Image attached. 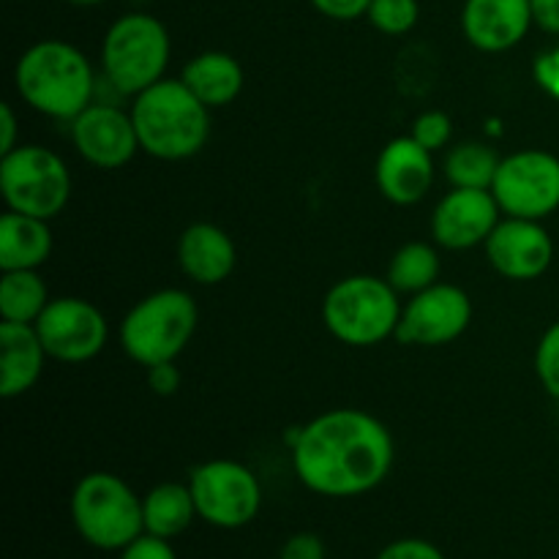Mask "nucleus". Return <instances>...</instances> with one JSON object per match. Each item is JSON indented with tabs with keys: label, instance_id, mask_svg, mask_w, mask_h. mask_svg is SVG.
<instances>
[{
	"label": "nucleus",
	"instance_id": "obj_1",
	"mask_svg": "<svg viewBox=\"0 0 559 559\" xmlns=\"http://www.w3.org/2000/svg\"><path fill=\"white\" fill-rule=\"evenodd\" d=\"M300 484L320 497L347 500L374 491L391 475L396 445L382 420L364 409H328L289 440Z\"/></svg>",
	"mask_w": 559,
	"mask_h": 559
},
{
	"label": "nucleus",
	"instance_id": "obj_2",
	"mask_svg": "<svg viewBox=\"0 0 559 559\" xmlns=\"http://www.w3.org/2000/svg\"><path fill=\"white\" fill-rule=\"evenodd\" d=\"M14 87L22 102L38 115L74 120L96 96V71L91 60L69 41L44 38L20 55Z\"/></svg>",
	"mask_w": 559,
	"mask_h": 559
},
{
	"label": "nucleus",
	"instance_id": "obj_3",
	"mask_svg": "<svg viewBox=\"0 0 559 559\" xmlns=\"http://www.w3.org/2000/svg\"><path fill=\"white\" fill-rule=\"evenodd\" d=\"M140 147L158 162H186L205 147L211 136V109L183 85V80H158L131 104Z\"/></svg>",
	"mask_w": 559,
	"mask_h": 559
},
{
	"label": "nucleus",
	"instance_id": "obj_4",
	"mask_svg": "<svg viewBox=\"0 0 559 559\" xmlns=\"http://www.w3.org/2000/svg\"><path fill=\"white\" fill-rule=\"evenodd\" d=\"M200 311L197 300L186 289H158L145 295L129 309L120 322V347L134 364L151 366L169 364L183 355L197 333Z\"/></svg>",
	"mask_w": 559,
	"mask_h": 559
},
{
	"label": "nucleus",
	"instance_id": "obj_5",
	"mask_svg": "<svg viewBox=\"0 0 559 559\" xmlns=\"http://www.w3.org/2000/svg\"><path fill=\"white\" fill-rule=\"evenodd\" d=\"M173 55V41L162 20L145 11L118 16L102 41V71L120 96H140L158 80Z\"/></svg>",
	"mask_w": 559,
	"mask_h": 559
},
{
	"label": "nucleus",
	"instance_id": "obj_6",
	"mask_svg": "<svg viewBox=\"0 0 559 559\" xmlns=\"http://www.w3.org/2000/svg\"><path fill=\"white\" fill-rule=\"evenodd\" d=\"M402 320L399 293L388 278L347 276L328 289L322 322L336 342L347 347H374L396 336Z\"/></svg>",
	"mask_w": 559,
	"mask_h": 559
},
{
	"label": "nucleus",
	"instance_id": "obj_7",
	"mask_svg": "<svg viewBox=\"0 0 559 559\" xmlns=\"http://www.w3.org/2000/svg\"><path fill=\"white\" fill-rule=\"evenodd\" d=\"M71 522L93 549L123 551L145 533L142 497L120 475L91 473L71 491Z\"/></svg>",
	"mask_w": 559,
	"mask_h": 559
},
{
	"label": "nucleus",
	"instance_id": "obj_8",
	"mask_svg": "<svg viewBox=\"0 0 559 559\" xmlns=\"http://www.w3.org/2000/svg\"><path fill=\"white\" fill-rule=\"evenodd\" d=\"M0 194L9 211L49 222L69 205L71 173L49 147L16 145L0 156Z\"/></svg>",
	"mask_w": 559,
	"mask_h": 559
},
{
	"label": "nucleus",
	"instance_id": "obj_9",
	"mask_svg": "<svg viewBox=\"0 0 559 559\" xmlns=\"http://www.w3.org/2000/svg\"><path fill=\"white\" fill-rule=\"evenodd\" d=\"M189 489L197 516L218 530H240L257 519L262 508V484L246 464L213 459L191 469Z\"/></svg>",
	"mask_w": 559,
	"mask_h": 559
},
{
	"label": "nucleus",
	"instance_id": "obj_10",
	"mask_svg": "<svg viewBox=\"0 0 559 559\" xmlns=\"http://www.w3.org/2000/svg\"><path fill=\"white\" fill-rule=\"evenodd\" d=\"M491 194L506 216L544 222L559 211V158L538 147L511 153L500 162Z\"/></svg>",
	"mask_w": 559,
	"mask_h": 559
},
{
	"label": "nucleus",
	"instance_id": "obj_11",
	"mask_svg": "<svg viewBox=\"0 0 559 559\" xmlns=\"http://www.w3.org/2000/svg\"><path fill=\"white\" fill-rule=\"evenodd\" d=\"M33 328L49 358L60 364H87L107 347L109 338V325L102 311L74 295L49 300Z\"/></svg>",
	"mask_w": 559,
	"mask_h": 559
},
{
	"label": "nucleus",
	"instance_id": "obj_12",
	"mask_svg": "<svg viewBox=\"0 0 559 559\" xmlns=\"http://www.w3.org/2000/svg\"><path fill=\"white\" fill-rule=\"evenodd\" d=\"M473 322V300L456 284H431L402 306L396 338L413 347H445Z\"/></svg>",
	"mask_w": 559,
	"mask_h": 559
},
{
	"label": "nucleus",
	"instance_id": "obj_13",
	"mask_svg": "<svg viewBox=\"0 0 559 559\" xmlns=\"http://www.w3.org/2000/svg\"><path fill=\"white\" fill-rule=\"evenodd\" d=\"M71 142L82 162L96 169L126 167L142 151L131 112L107 102H93L71 120Z\"/></svg>",
	"mask_w": 559,
	"mask_h": 559
},
{
	"label": "nucleus",
	"instance_id": "obj_14",
	"mask_svg": "<svg viewBox=\"0 0 559 559\" xmlns=\"http://www.w3.org/2000/svg\"><path fill=\"white\" fill-rule=\"evenodd\" d=\"M484 249L491 267L511 282H535L555 262V240L533 218H500Z\"/></svg>",
	"mask_w": 559,
	"mask_h": 559
},
{
	"label": "nucleus",
	"instance_id": "obj_15",
	"mask_svg": "<svg viewBox=\"0 0 559 559\" xmlns=\"http://www.w3.org/2000/svg\"><path fill=\"white\" fill-rule=\"evenodd\" d=\"M500 216L502 211L491 189H453L431 213V238L442 249H475L489 240Z\"/></svg>",
	"mask_w": 559,
	"mask_h": 559
},
{
	"label": "nucleus",
	"instance_id": "obj_16",
	"mask_svg": "<svg viewBox=\"0 0 559 559\" xmlns=\"http://www.w3.org/2000/svg\"><path fill=\"white\" fill-rule=\"evenodd\" d=\"M377 189L393 205H415L435 186V153L413 136H396L377 156Z\"/></svg>",
	"mask_w": 559,
	"mask_h": 559
},
{
	"label": "nucleus",
	"instance_id": "obj_17",
	"mask_svg": "<svg viewBox=\"0 0 559 559\" xmlns=\"http://www.w3.org/2000/svg\"><path fill=\"white\" fill-rule=\"evenodd\" d=\"M533 27L530 0H464V38L480 52H508Z\"/></svg>",
	"mask_w": 559,
	"mask_h": 559
},
{
	"label": "nucleus",
	"instance_id": "obj_18",
	"mask_svg": "<svg viewBox=\"0 0 559 559\" xmlns=\"http://www.w3.org/2000/svg\"><path fill=\"white\" fill-rule=\"evenodd\" d=\"M178 262L180 271L202 287L222 284L224 278L233 276L235 262H238V249L233 238L224 233L218 224L197 222L183 229L178 240Z\"/></svg>",
	"mask_w": 559,
	"mask_h": 559
},
{
	"label": "nucleus",
	"instance_id": "obj_19",
	"mask_svg": "<svg viewBox=\"0 0 559 559\" xmlns=\"http://www.w3.org/2000/svg\"><path fill=\"white\" fill-rule=\"evenodd\" d=\"M47 358L36 328L0 322V396L16 399L36 388Z\"/></svg>",
	"mask_w": 559,
	"mask_h": 559
},
{
	"label": "nucleus",
	"instance_id": "obj_20",
	"mask_svg": "<svg viewBox=\"0 0 559 559\" xmlns=\"http://www.w3.org/2000/svg\"><path fill=\"white\" fill-rule=\"evenodd\" d=\"M52 254L49 222L25 213L0 216V271H38Z\"/></svg>",
	"mask_w": 559,
	"mask_h": 559
},
{
	"label": "nucleus",
	"instance_id": "obj_21",
	"mask_svg": "<svg viewBox=\"0 0 559 559\" xmlns=\"http://www.w3.org/2000/svg\"><path fill=\"white\" fill-rule=\"evenodd\" d=\"M183 85L205 104L207 109H218L233 104L243 91V69L227 52H200L183 66L180 74Z\"/></svg>",
	"mask_w": 559,
	"mask_h": 559
},
{
	"label": "nucleus",
	"instance_id": "obj_22",
	"mask_svg": "<svg viewBox=\"0 0 559 559\" xmlns=\"http://www.w3.org/2000/svg\"><path fill=\"white\" fill-rule=\"evenodd\" d=\"M197 516L194 495H191L189 484H158L142 497V522H145V533L158 535V538L175 540L191 527Z\"/></svg>",
	"mask_w": 559,
	"mask_h": 559
},
{
	"label": "nucleus",
	"instance_id": "obj_23",
	"mask_svg": "<svg viewBox=\"0 0 559 559\" xmlns=\"http://www.w3.org/2000/svg\"><path fill=\"white\" fill-rule=\"evenodd\" d=\"M47 282L38 271H3L0 278V320L33 325L49 304Z\"/></svg>",
	"mask_w": 559,
	"mask_h": 559
},
{
	"label": "nucleus",
	"instance_id": "obj_24",
	"mask_svg": "<svg viewBox=\"0 0 559 559\" xmlns=\"http://www.w3.org/2000/svg\"><path fill=\"white\" fill-rule=\"evenodd\" d=\"M440 271V251L431 243H424V240H413V243H404L402 249L391 257L385 278L391 282V287L396 289L399 295H415L429 289L431 284H437Z\"/></svg>",
	"mask_w": 559,
	"mask_h": 559
},
{
	"label": "nucleus",
	"instance_id": "obj_25",
	"mask_svg": "<svg viewBox=\"0 0 559 559\" xmlns=\"http://www.w3.org/2000/svg\"><path fill=\"white\" fill-rule=\"evenodd\" d=\"M502 158L480 142H462L445 156V178L453 189H491Z\"/></svg>",
	"mask_w": 559,
	"mask_h": 559
},
{
	"label": "nucleus",
	"instance_id": "obj_26",
	"mask_svg": "<svg viewBox=\"0 0 559 559\" xmlns=\"http://www.w3.org/2000/svg\"><path fill=\"white\" fill-rule=\"evenodd\" d=\"M418 0H371L366 20L385 36H404L418 25Z\"/></svg>",
	"mask_w": 559,
	"mask_h": 559
},
{
	"label": "nucleus",
	"instance_id": "obj_27",
	"mask_svg": "<svg viewBox=\"0 0 559 559\" xmlns=\"http://www.w3.org/2000/svg\"><path fill=\"white\" fill-rule=\"evenodd\" d=\"M535 374L544 391L559 402V320L549 325L535 347Z\"/></svg>",
	"mask_w": 559,
	"mask_h": 559
},
{
	"label": "nucleus",
	"instance_id": "obj_28",
	"mask_svg": "<svg viewBox=\"0 0 559 559\" xmlns=\"http://www.w3.org/2000/svg\"><path fill=\"white\" fill-rule=\"evenodd\" d=\"M453 123L445 112L440 109H429V112H420L418 118L413 120V129H409V136L415 142L426 147V151L437 153L440 147H445L451 142Z\"/></svg>",
	"mask_w": 559,
	"mask_h": 559
},
{
	"label": "nucleus",
	"instance_id": "obj_29",
	"mask_svg": "<svg viewBox=\"0 0 559 559\" xmlns=\"http://www.w3.org/2000/svg\"><path fill=\"white\" fill-rule=\"evenodd\" d=\"M377 559H448L440 546L424 538H399L388 544Z\"/></svg>",
	"mask_w": 559,
	"mask_h": 559
},
{
	"label": "nucleus",
	"instance_id": "obj_30",
	"mask_svg": "<svg viewBox=\"0 0 559 559\" xmlns=\"http://www.w3.org/2000/svg\"><path fill=\"white\" fill-rule=\"evenodd\" d=\"M118 559H178L173 544L167 538H158V535L142 533L140 538L131 540Z\"/></svg>",
	"mask_w": 559,
	"mask_h": 559
},
{
	"label": "nucleus",
	"instance_id": "obj_31",
	"mask_svg": "<svg viewBox=\"0 0 559 559\" xmlns=\"http://www.w3.org/2000/svg\"><path fill=\"white\" fill-rule=\"evenodd\" d=\"M278 559H328L325 540L314 533H295L284 540Z\"/></svg>",
	"mask_w": 559,
	"mask_h": 559
},
{
	"label": "nucleus",
	"instance_id": "obj_32",
	"mask_svg": "<svg viewBox=\"0 0 559 559\" xmlns=\"http://www.w3.org/2000/svg\"><path fill=\"white\" fill-rule=\"evenodd\" d=\"M533 76L546 96L557 98L559 102V44L557 47L546 49V52H540L538 58H535Z\"/></svg>",
	"mask_w": 559,
	"mask_h": 559
},
{
	"label": "nucleus",
	"instance_id": "obj_33",
	"mask_svg": "<svg viewBox=\"0 0 559 559\" xmlns=\"http://www.w3.org/2000/svg\"><path fill=\"white\" fill-rule=\"evenodd\" d=\"M317 11L328 20H336V22H353L358 16L369 14V5L371 0H311Z\"/></svg>",
	"mask_w": 559,
	"mask_h": 559
},
{
	"label": "nucleus",
	"instance_id": "obj_34",
	"mask_svg": "<svg viewBox=\"0 0 559 559\" xmlns=\"http://www.w3.org/2000/svg\"><path fill=\"white\" fill-rule=\"evenodd\" d=\"M145 371H147V388H151L156 396H173V393L180 388V371L178 366H175V360H169V364H156Z\"/></svg>",
	"mask_w": 559,
	"mask_h": 559
},
{
	"label": "nucleus",
	"instance_id": "obj_35",
	"mask_svg": "<svg viewBox=\"0 0 559 559\" xmlns=\"http://www.w3.org/2000/svg\"><path fill=\"white\" fill-rule=\"evenodd\" d=\"M530 11H533V25L559 36V0H530Z\"/></svg>",
	"mask_w": 559,
	"mask_h": 559
},
{
	"label": "nucleus",
	"instance_id": "obj_36",
	"mask_svg": "<svg viewBox=\"0 0 559 559\" xmlns=\"http://www.w3.org/2000/svg\"><path fill=\"white\" fill-rule=\"evenodd\" d=\"M0 129H3V134H0V156H5V153H11L20 145L16 142V115L9 102L0 104Z\"/></svg>",
	"mask_w": 559,
	"mask_h": 559
},
{
	"label": "nucleus",
	"instance_id": "obj_37",
	"mask_svg": "<svg viewBox=\"0 0 559 559\" xmlns=\"http://www.w3.org/2000/svg\"><path fill=\"white\" fill-rule=\"evenodd\" d=\"M66 3L82 5V9H91V5H102V3H107V0H66Z\"/></svg>",
	"mask_w": 559,
	"mask_h": 559
}]
</instances>
